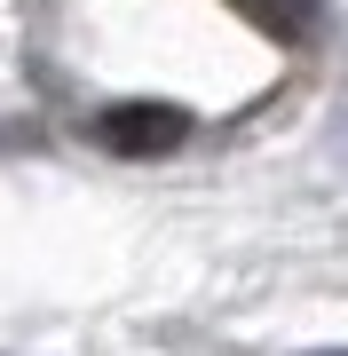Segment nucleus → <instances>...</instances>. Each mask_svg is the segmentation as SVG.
Instances as JSON below:
<instances>
[{
    "label": "nucleus",
    "instance_id": "obj_1",
    "mask_svg": "<svg viewBox=\"0 0 348 356\" xmlns=\"http://www.w3.org/2000/svg\"><path fill=\"white\" fill-rule=\"evenodd\" d=\"M182 135H190V111L182 103H111L95 119V143L111 159H174Z\"/></svg>",
    "mask_w": 348,
    "mask_h": 356
},
{
    "label": "nucleus",
    "instance_id": "obj_2",
    "mask_svg": "<svg viewBox=\"0 0 348 356\" xmlns=\"http://www.w3.org/2000/svg\"><path fill=\"white\" fill-rule=\"evenodd\" d=\"M230 8L270 40H309L317 32V0H230Z\"/></svg>",
    "mask_w": 348,
    "mask_h": 356
}]
</instances>
